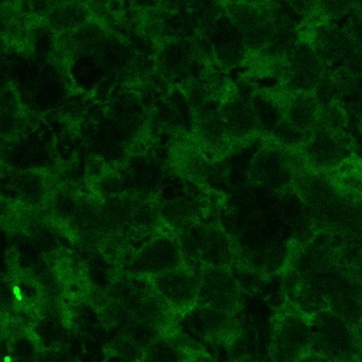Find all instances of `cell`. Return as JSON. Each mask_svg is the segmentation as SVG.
Instances as JSON below:
<instances>
[{"instance_id":"6da1fadb","label":"cell","mask_w":362,"mask_h":362,"mask_svg":"<svg viewBox=\"0 0 362 362\" xmlns=\"http://www.w3.org/2000/svg\"><path fill=\"white\" fill-rule=\"evenodd\" d=\"M310 329V349L321 359H339L351 355L355 333L346 320L333 310H319Z\"/></svg>"},{"instance_id":"7a4b0ae2","label":"cell","mask_w":362,"mask_h":362,"mask_svg":"<svg viewBox=\"0 0 362 362\" xmlns=\"http://www.w3.org/2000/svg\"><path fill=\"white\" fill-rule=\"evenodd\" d=\"M240 300V287L235 278L223 268L206 270L198 285L197 301L204 307L233 314Z\"/></svg>"},{"instance_id":"3957f363","label":"cell","mask_w":362,"mask_h":362,"mask_svg":"<svg viewBox=\"0 0 362 362\" xmlns=\"http://www.w3.org/2000/svg\"><path fill=\"white\" fill-rule=\"evenodd\" d=\"M327 305L352 329L359 327L362 323V283L348 270L342 269L329 289Z\"/></svg>"},{"instance_id":"277c9868","label":"cell","mask_w":362,"mask_h":362,"mask_svg":"<svg viewBox=\"0 0 362 362\" xmlns=\"http://www.w3.org/2000/svg\"><path fill=\"white\" fill-rule=\"evenodd\" d=\"M291 157L282 149L266 147L253 161L252 176L257 182L272 189L284 188L293 180Z\"/></svg>"},{"instance_id":"5b68a950","label":"cell","mask_w":362,"mask_h":362,"mask_svg":"<svg viewBox=\"0 0 362 362\" xmlns=\"http://www.w3.org/2000/svg\"><path fill=\"white\" fill-rule=\"evenodd\" d=\"M181 255L177 246L170 238L152 240L138 252L132 263V269L137 273L157 274L180 267Z\"/></svg>"},{"instance_id":"8992f818","label":"cell","mask_w":362,"mask_h":362,"mask_svg":"<svg viewBox=\"0 0 362 362\" xmlns=\"http://www.w3.org/2000/svg\"><path fill=\"white\" fill-rule=\"evenodd\" d=\"M276 354L281 359L299 358L310 349V325L296 315L283 319L274 338Z\"/></svg>"},{"instance_id":"52a82bcc","label":"cell","mask_w":362,"mask_h":362,"mask_svg":"<svg viewBox=\"0 0 362 362\" xmlns=\"http://www.w3.org/2000/svg\"><path fill=\"white\" fill-rule=\"evenodd\" d=\"M198 285L195 278L185 270L177 269L157 274L154 278L156 293L174 306H187L197 301Z\"/></svg>"},{"instance_id":"ba28073f","label":"cell","mask_w":362,"mask_h":362,"mask_svg":"<svg viewBox=\"0 0 362 362\" xmlns=\"http://www.w3.org/2000/svg\"><path fill=\"white\" fill-rule=\"evenodd\" d=\"M346 146L338 134L327 125L317 128L314 136L306 147L308 161L320 169L337 167L344 159Z\"/></svg>"},{"instance_id":"9c48e42d","label":"cell","mask_w":362,"mask_h":362,"mask_svg":"<svg viewBox=\"0 0 362 362\" xmlns=\"http://www.w3.org/2000/svg\"><path fill=\"white\" fill-rule=\"evenodd\" d=\"M291 84L302 91L316 86L320 77L321 66L316 52L306 44H297L288 53Z\"/></svg>"},{"instance_id":"30bf717a","label":"cell","mask_w":362,"mask_h":362,"mask_svg":"<svg viewBox=\"0 0 362 362\" xmlns=\"http://www.w3.org/2000/svg\"><path fill=\"white\" fill-rule=\"evenodd\" d=\"M226 123L227 137L245 138L262 129L253 110L252 101L240 98L225 104L221 111Z\"/></svg>"},{"instance_id":"8fae6325","label":"cell","mask_w":362,"mask_h":362,"mask_svg":"<svg viewBox=\"0 0 362 362\" xmlns=\"http://www.w3.org/2000/svg\"><path fill=\"white\" fill-rule=\"evenodd\" d=\"M90 12L82 0H68L57 4L44 19V23L54 34L76 29L88 23Z\"/></svg>"},{"instance_id":"7c38bea8","label":"cell","mask_w":362,"mask_h":362,"mask_svg":"<svg viewBox=\"0 0 362 362\" xmlns=\"http://www.w3.org/2000/svg\"><path fill=\"white\" fill-rule=\"evenodd\" d=\"M316 101L308 95L298 96L289 104L287 121L301 131H308L316 125Z\"/></svg>"},{"instance_id":"4fadbf2b","label":"cell","mask_w":362,"mask_h":362,"mask_svg":"<svg viewBox=\"0 0 362 362\" xmlns=\"http://www.w3.org/2000/svg\"><path fill=\"white\" fill-rule=\"evenodd\" d=\"M202 322L206 332L214 338L227 337L228 334L236 329L232 314L214 308L204 307Z\"/></svg>"},{"instance_id":"5bb4252c","label":"cell","mask_w":362,"mask_h":362,"mask_svg":"<svg viewBox=\"0 0 362 362\" xmlns=\"http://www.w3.org/2000/svg\"><path fill=\"white\" fill-rule=\"evenodd\" d=\"M274 28H276V25H274V21L264 15L257 23L251 26L249 29L245 30V48L250 49L252 51L265 49L272 33H274Z\"/></svg>"},{"instance_id":"9a60e30c","label":"cell","mask_w":362,"mask_h":362,"mask_svg":"<svg viewBox=\"0 0 362 362\" xmlns=\"http://www.w3.org/2000/svg\"><path fill=\"white\" fill-rule=\"evenodd\" d=\"M228 13L230 19L243 32L257 23L265 15L255 6V4L247 1L232 2L228 6Z\"/></svg>"},{"instance_id":"2e32d148","label":"cell","mask_w":362,"mask_h":362,"mask_svg":"<svg viewBox=\"0 0 362 362\" xmlns=\"http://www.w3.org/2000/svg\"><path fill=\"white\" fill-rule=\"evenodd\" d=\"M297 45V36L288 25L276 26L266 48L274 55H288Z\"/></svg>"},{"instance_id":"e0dca14e","label":"cell","mask_w":362,"mask_h":362,"mask_svg":"<svg viewBox=\"0 0 362 362\" xmlns=\"http://www.w3.org/2000/svg\"><path fill=\"white\" fill-rule=\"evenodd\" d=\"M253 110L262 128L274 130L281 120V113L274 102L263 96H257L252 100Z\"/></svg>"},{"instance_id":"ac0fdd59","label":"cell","mask_w":362,"mask_h":362,"mask_svg":"<svg viewBox=\"0 0 362 362\" xmlns=\"http://www.w3.org/2000/svg\"><path fill=\"white\" fill-rule=\"evenodd\" d=\"M163 213L172 222L182 225L193 219L195 208L187 201H173L163 208Z\"/></svg>"},{"instance_id":"d6986e66","label":"cell","mask_w":362,"mask_h":362,"mask_svg":"<svg viewBox=\"0 0 362 362\" xmlns=\"http://www.w3.org/2000/svg\"><path fill=\"white\" fill-rule=\"evenodd\" d=\"M274 135L282 144L287 146H293L302 142L304 137V132L293 127L289 121L280 120L274 129Z\"/></svg>"},{"instance_id":"ffe728a7","label":"cell","mask_w":362,"mask_h":362,"mask_svg":"<svg viewBox=\"0 0 362 362\" xmlns=\"http://www.w3.org/2000/svg\"><path fill=\"white\" fill-rule=\"evenodd\" d=\"M65 0H27L32 12L42 21L52 12L57 4Z\"/></svg>"},{"instance_id":"44dd1931","label":"cell","mask_w":362,"mask_h":362,"mask_svg":"<svg viewBox=\"0 0 362 362\" xmlns=\"http://www.w3.org/2000/svg\"><path fill=\"white\" fill-rule=\"evenodd\" d=\"M320 8L327 14H338L341 12L346 0H317Z\"/></svg>"},{"instance_id":"7402d4cb","label":"cell","mask_w":362,"mask_h":362,"mask_svg":"<svg viewBox=\"0 0 362 362\" xmlns=\"http://www.w3.org/2000/svg\"><path fill=\"white\" fill-rule=\"evenodd\" d=\"M317 0H288L289 6L299 14L310 13L315 8Z\"/></svg>"},{"instance_id":"603a6c76","label":"cell","mask_w":362,"mask_h":362,"mask_svg":"<svg viewBox=\"0 0 362 362\" xmlns=\"http://www.w3.org/2000/svg\"><path fill=\"white\" fill-rule=\"evenodd\" d=\"M346 270L351 272L359 282L362 283V256L354 261L350 267L346 268Z\"/></svg>"},{"instance_id":"cb8c5ba5","label":"cell","mask_w":362,"mask_h":362,"mask_svg":"<svg viewBox=\"0 0 362 362\" xmlns=\"http://www.w3.org/2000/svg\"><path fill=\"white\" fill-rule=\"evenodd\" d=\"M168 6H177L181 4V2L185 1V0H163Z\"/></svg>"},{"instance_id":"d4e9b609","label":"cell","mask_w":362,"mask_h":362,"mask_svg":"<svg viewBox=\"0 0 362 362\" xmlns=\"http://www.w3.org/2000/svg\"><path fill=\"white\" fill-rule=\"evenodd\" d=\"M243 1L250 2V4H259V2L266 1V0H243Z\"/></svg>"},{"instance_id":"484cf974","label":"cell","mask_w":362,"mask_h":362,"mask_svg":"<svg viewBox=\"0 0 362 362\" xmlns=\"http://www.w3.org/2000/svg\"><path fill=\"white\" fill-rule=\"evenodd\" d=\"M356 329H359V335H361V337L362 338V323L359 327H357Z\"/></svg>"},{"instance_id":"4316f807","label":"cell","mask_w":362,"mask_h":362,"mask_svg":"<svg viewBox=\"0 0 362 362\" xmlns=\"http://www.w3.org/2000/svg\"><path fill=\"white\" fill-rule=\"evenodd\" d=\"M65 1H68V0H65Z\"/></svg>"}]
</instances>
